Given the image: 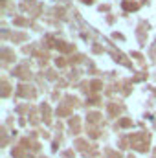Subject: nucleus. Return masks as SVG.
I'll use <instances>...</instances> for the list:
<instances>
[]
</instances>
